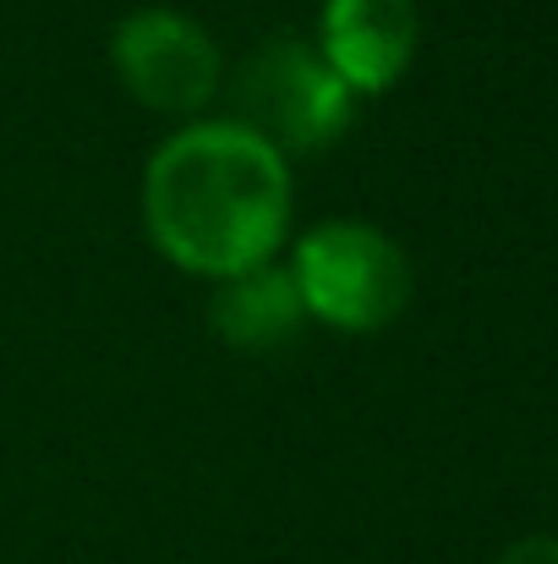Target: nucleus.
<instances>
[{
  "label": "nucleus",
  "mask_w": 558,
  "mask_h": 564,
  "mask_svg": "<svg viewBox=\"0 0 558 564\" xmlns=\"http://www.w3.org/2000/svg\"><path fill=\"white\" fill-rule=\"evenodd\" d=\"M208 324L225 346L236 351H285L313 318L302 307V291L291 280L285 263H258L247 274H230L214 285L208 302Z\"/></svg>",
  "instance_id": "obj_6"
},
{
  "label": "nucleus",
  "mask_w": 558,
  "mask_h": 564,
  "mask_svg": "<svg viewBox=\"0 0 558 564\" xmlns=\"http://www.w3.org/2000/svg\"><path fill=\"white\" fill-rule=\"evenodd\" d=\"M493 564H558V538H521Z\"/></svg>",
  "instance_id": "obj_7"
},
{
  "label": "nucleus",
  "mask_w": 558,
  "mask_h": 564,
  "mask_svg": "<svg viewBox=\"0 0 558 564\" xmlns=\"http://www.w3.org/2000/svg\"><path fill=\"white\" fill-rule=\"evenodd\" d=\"M149 241L186 274L230 280L274 263L291 230V160L241 121H192L143 171Z\"/></svg>",
  "instance_id": "obj_1"
},
{
  "label": "nucleus",
  "mask_w": 558,
  "mask_h": 564,
  "mask_svg": "<svg viewBox=\"0 0 558 564\" xmlns=\"http://www.w3.org/2000/svg\"><path fill=\"white\" fill-rule=\"evenodd\" d=\"M422 39L416 0H324L318 55L351 94H383L405 77Z\"/></svg>",
  "instance_id": "obj_5"
},
{
  "label": "nucleus",
  "mask_w": 558,
  "mask_h": 564,
  "mask_svg": "<svg viewBox=\"0 0 558 564\" xmlns=\"http://www.w3.org/2000/svg\"><path fill=\"white\" fill-rule=\"evenodd\" d=\"M110 66L127 94L160 116H203L225 83L214 33L171 6H143L121 17L110 33Z\"/></svg>",
  "instance_id": "obj_4"
},
{
  "label": "nucleus",
  "mask_w": 558,
  "mask_h": 564,
  "mask_svg": "<svg viewBox=\"0 0 558 564\" xmlns=\"http://www.w3.org/2000/svg\"><path fill=\"white\" fill-rule=\"evenodd\" d=\"M291 280L313 324L378 335L411 302V258L368 219H324L296 241Z\"/></svg>",
  "instance_id": "obj_2"
},
{
  "label": "nucleus",
  "mask_w": 558,
  "mask_h": 564,
  "mask_svg": "<svg viewBox=\"0 0 558 564\" xmlns=\"http://www.w3.org/2000/svg\"><path fill=\"white\" fill-rule=\"evenodd\" d=\"M230 94H236L230 121L258 132L285 160L291 154H324L357 121V94L335 77V66L318 55V44L291 39V33L263 39L241 61Z\"/></svg>",
  "instance_id": "obj_3"
}]
</instances>
